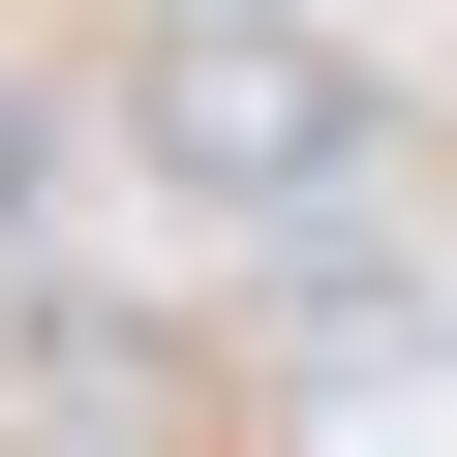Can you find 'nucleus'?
I'll return each mask as SVG.
<instances>
[{"label":"nucleus","instance_id":"obj_1","mask_svg":"<svg viewBox=\"0 0 457 457\" xmlns=\"http://www.w3.org/2000/svg\"><path fill=\"white\" fill-rule=\"evenodd\" d=\"M122 122H153V183H213V213H305V183H366V62H305V31H183Z\"/></svg>","mask_w":457,"mask_h":457},{"label":"nucleus","instance_id":"obj_2","mask_svg":"<svg viewBox=\"0 0 457 457\" xmlns=\"http://www.w3.org/2000/svg\"><path fill=\"white\" fill-rule=\"evenodd\" d=\"M31 183H62V122H31V92H0V213H31Z\"/></svg>","mask_w":457,"mask_h":457}]
</instances>
